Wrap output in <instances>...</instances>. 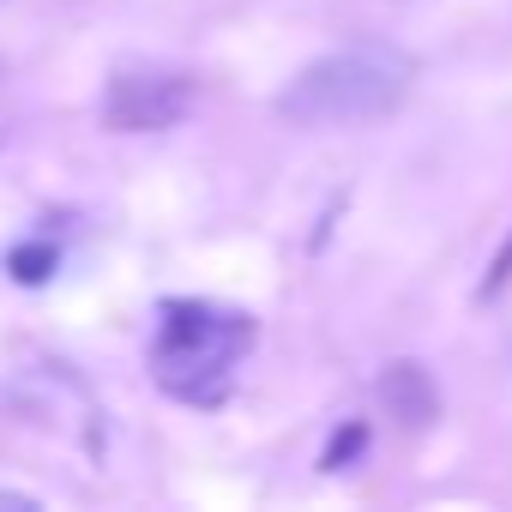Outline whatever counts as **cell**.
Here are the masks:
<instances>
[{"mask_svg":"<svg viewBox=\"0 0 512 512\" xmlns=\"http://www.w3.org/2000/svg\"><path fill=\"white\" fill-rule=\"evenodd\" d=\"M404 91H410V55L380 49V43H356L344 55L302 67L284 85L278 115L296 127H356V121L392 115L404 103Z\"/></svg>","mask_w":512,"mask_h":512,"instance_id":"6da1fadb","label":"cell"},{"mask_svg":"<svg viewBox=\"0 0 512 512\" xmlns=\"http://www.w3.org/2000/svg\"><path fill=\"white\" fill-rule=\"evenodd\" d=\"M247 344H253V320L211 308V302H169L163 326H157L151 368H157L163 392H175L187 404H217L229 386V368Z\"/></svg>","mask_w":512,"mask_h":512,"instance_id":"7a4b0ae2","label":"cell"},{"mask_svg":"<svg viewBox=\"0 0 512 512\" xmlns=\"http://www.w3.org/2000/svg\"><path fill=\"white\" fill-rule=\"evenodd\" d=\"M193 79L187 73H157V67H127L109 79L103 91V127L115 133H163L175 121H187L193 109Z\"/></svg>","mask_w":512,"mask_h":512,"instance_id":"3957f363","label":"cell"},{"mask_svg":"<svg viewBox=\"0 0 512 512\" xmlns=\"http://www.w3.org/2000/svg\"><path fill=\"white\" fill-rule=\"evenodd\" d=\"M380 392H386L392 416H398V422H410V428L434 422V410H440V398H434V386H428V374H422L416 362H398V368L380 380Z\"/></svg>","mask_w":512,"mask_h":512,"instance_id":"277c9868","label":"cell"},{"mask_svg":"<svg viewBox=\"0 0 512 512\" xmlns=\"http://www.w3.org/2000/svg\"><path fill=\"white\" fill-rule=\"evenodd\" d=\"M7 272H13L19 284H43V278L55 272V247H43V241L13 247V253H7Z\"/></svg>","mask_w":512,"mask_h":512,"instance_id":"5b68a950","label":"cell"},{"mask_svg":"<svg viewBox=\"0 0 512 512\" xmlns=\"http://www.w3.org/2000/svg\"><path fill=\"white\" fill-rule=\"evenodd\" d=\"M362 440H368V428H362V422H356L350 434H338V440L326 446V470H344V458H356V452H362Z\"/></svg>","mask_w":512,"mask_h":512,"instance_id":"8992f818","label":"cell"},{"mask_svg":"<svg viewBox=\"0 0 512 512\" xmlns=\"http://www.w3.org/2000/svg\"><path fill=\"white\" fill-rule=\"evenodd\" d=\"M506 278H512V247H506V253H500V266H494V278H488V284H482V296H494V290H500V284H506Z\"/></svg>","mask_w":512,"mask_h":512,"instance_id":"52a82bcc","label":"cell"}]
</instances>
